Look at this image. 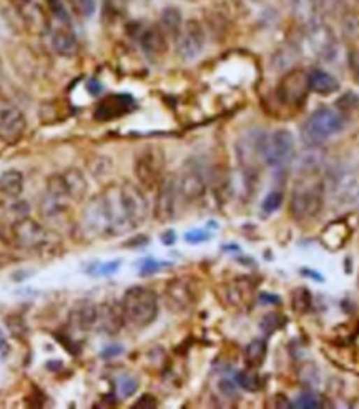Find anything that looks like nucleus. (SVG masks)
Instances as JSON below:
<instances>
[{
	"label": "nucleus",
	"instance_id": "nucleus-1",
	"mask_svg": "<svg viewBox=\"0 0 359 409\" xmlns=\"http://www.w3.org/2000/svg\"><path fill=\"white\" fill-rule=\"evenodd\" d=\"M124 321L131 328L142 329L150 326L159 316V299L152 289L143 286L130 287L122 299Z\"/></svg>",
	"mask_w": 359,
	"mask_h": 409
},
{
	"label": "nucleus",
	"instance_id": "nucleus-2",
	"mask_svg": "<svg viewBox=\"0 0 359 409\" xmlns=\"http://www.w3.org/2000/svg\"><path fill=\"white\" fill-rule=\"evenodd\" d=\"M344 120L335 109L321 107L314 111L303 127L305 142L309 146H319L343 129Z\"/></svg>",
	"mask_w": 359,
	"mask_h": 409
},
{
	"label": "nucleus",
	"instance_id": "nucleus-3",
	"mask_svg": "<svg viewBox=\"0 0 359 409\" xmlns=\"http://www.w3.org/2000/svg\"><path fill=\"white\" fill-rule=\"evenodd\" d=\"M323 207V184L318 181H300L291 195V214L296 219H311Z\"/></svg>",
	"mask_w": 359,
	"mask_h": 409
},
{
	"label": "nucleus",
	"instance_id": "nucleus-4",
	"mask_svg": "<svg viewBox=\"0 0 359 409\" xmlns=\"http://www.w3.org/2000/svg\"><path fill=\"white\" fill-rule=\"evenodd\" d=\"M261 158L274 169H286L295 158V137L290 130L281 129L261 137Z\"/></svg>",
	"mask_w": 359,
	"mask_h": 409
},
{
	"label": "nucleus",
	"instance_id": "nucleus-5",
	"mask_svg": "<svg viewBox=\"0 0 359 409\" xmlns=\"http://www.w3.org/2000/svg\"><path fill=\"white\" fill-rule=\"evenodd\" d=\"M165 169V155L159 147L150 146L138 152L135 159V176L140 184L147 189H155L160 186Z\"/></svg>",
	"mask_w": 359,
	"mask_h": 409
},
{
	"label": "nucleus",
	"instance_id": "nucleus-6",
	"mask_svg": "<svg viewBox=\"0 0 359 409\" xmlns=\"http://www.w3.org/2000/svg\"><path fill=\"white\" fill-rule=\"evenodd\" d=\"M27 119L14 102L0 97V141L14 144L25 134Z\"/></svg>",
	"mask_w": 359,
	"mask_h": 409
},
{
	"label": "nucleus",
	"instance_id": "nucleus-7",
	"mask_svg": "<svg viewBox=\"0 0 359 409\" xmlns=\"http://www.w3.org/2000/svg\"><path fill=\"white\" fill-rule=\"evenodd\" d=\"M54 234L42 228L41 224L29 217H22L20 221L12 226V237H14L15 244L24 249H42V247H49L52 244L50 237Z\"/></svg>",
	"mask_w": 359,
	"mask_h": 409
},
{
	"label": "nucleus",
	"instance_id": "nucleus-8",
	"mask_svg": "<svg viewBox=\"0 0 359 409\" xmlns=\"http://www.w3.org/2000/svg\"><path fill=\"white\" fill-rule=\"evenodd\" d=\"M309 92L308 74L305 71H290L279 81L277 94L283 104L291 107H300L306 101Z\"/></svg>",
	"mask_w": 359,
	"mask_h": 409
},
{
	"label": "nucleus",
	"instance_id": "nucleus-9",
	"mask_svg": "<svg viewBox=\"0 0 359 409\" xmlns=\"http://www.w3.org/2000/svg\"><path fill=\"white\" fill-rule=\"evenodd\" d=\"M118 197H120V204L124 207V212L133 229L142 226L147 221L148 216V202L145 194L138 189L137 186L126 184L117 187Z\"/></svg>",
	"mask_w": 359,
	"mask_h": 409
},
{
	"label": "nucleus",
	"instance_id": "nucleus-10",
	"mask_svg": "<svg viewBox=\"0 0 359 409\" xmlns=\"http://www.w3.org/2000/svg\"><path fill=\"white\" fill-rule=\"evenodd\" d=\"M177 50L183 60H195L200 57L205 47V32L198 20H188L178 34Z\"/></svg>",
	"mask_w": 359,
	"mask_h": 409
},
{
	"label": "nucleus",
	"instance_id": "nucleus-11",
	"mask_svg": "<svg viewBox=\"0 0 359 409\" xmlns=\"http://www.w3.org/2000/svg\"><path fill=\"white\" fill-rule=\"evenodd\" d=\"M178 195V184L173 176L161 179L155 202V219H159L160 223H168V221L173 219L175 212H177Z\"/></svg>",
	"mask_w": 359,
	"mask_h": 409
},
{
	"label": "nucleus",
	"instance_id": "nucleus-12",
	"mask_svg": "<svg viewBox=\"0 0 359 409\" xmlns=\"http://www.w3.org/2000/svg\"><path fill=\"white\" fill-rule=\"evenodd\" d=\"M165 299L173 311H186L196 301V289L193 282L183 279V277L170 281L165 289Z\"/></svg>",
	"mask_w": 359,
	"mask_h": 409
},
{
	"label": "nucleus",
	"instance_id": "nucleus-13",
	"mask_svg": "<svg viewBox=\"0 0 359 409\" xmlns=\"http://www.w3.org/2000/svg\"><path fill=\"white\" fill-rule=\"evenodd\" d=\"M55 177L60 189H62V194L68 199V202H80L89 193L87 177L78 169H67L62 174H55Z\"/></svg>",
	"mask_w": 359,
	"mask_h": 409
},
{
	"label": "nucleus",
	"instance_id": "nucleus-14",
	"mask_svg": "<svg viewBox=\"0 0 359 409\" xmlns=\"http://www.w3.org/2000/svg\"><path fill=\"white\" fill-rule=\"evenodd\" d=\"M50 43L52 49L62 57H72L77 54L78 43L73 30L70 29V22L57 20L50 27Z\"/></svg>",
	"mask_w": 359,
	"mask_h": 409
},
{
	"label": "nucleus",
	"instance_id": "nucleus-15",
	"mask_svg": "<svg viewBox=\"0 0 359 409\" xmlns=\"http://www.w3.org/2000/svg\"><path fill=\"white\" fill-rule=\"evenodd\" d=\"M135 102L129 94H112L105 97L98 104L97 111H95V119L100 123H108V120L117 119V117L125 116L133 109Z\"/></svg>",
	"mask_w": 359,
	"mask_h": 409
},
{
	"label": "nucleus",
	"instance_id": "nucleus-16",
	"mask_svg": "<svg viewBox=\"0 0 359 409\" xmlns=\"http://www.w3.org/2000/svg\"><path fill=\"white\" fill-rule=\"evenodd\" d=\"M137 41L150 59H159L168 49V42H166V34L160 29V25H148L142 27L137 34Z\"/></svg>",
	"mask_w": 359,
	"mask_h": 409
},
{
	"label": "nucleus",
	"instance_id": "nucleus-17",
	"mask_svg": "<svg viewBox=\"0 0 359 409\" xmlns=\"http://www.w3.org/2000/svg\"><path fill=\"white\" fill-rule=\"evenodd\" d=\"M178 184V193L183 199L186 201H196L207 190V182H205V177L201 176L200 171L196 169H190L182 176V179L177 181Z\"/></svg>",
	"mask_w": 359,
	"mask_h": 409
},
{
	"label": "nucleus",
	"instance_id": "nucleus-18",
	"mask_svg": "<svg viewBox=\"0 0 359 409\" xmlns=\"http://www.w3.org/2000/svg\"><path fill=\"white\" fill-rule=\"evenodd\" d=\"M349 237V226L344 221H335L328 224L321 234V242L330 251H338L346 244Z\"/></svg>",
	"mask_w": 359,
	"mask_h": 409
},
{
	"label": "nucleus",
	"instance_id": "nucleus-19",
	"mask_svg": "<svg viewBox=\"0 0 359 409\" xmlns=\"http://www.w3.org/2000/svg\"><path fill=\"white\" fill-rule=\"evenodd\" d=\"M308 84H309V90L313 92L321 94V95H328L332 94L335 90L339 89L338 81L321 69H314L308 74Z\"/></svg>",
	"mask_w": 359,
	"mask_h": 409
},
{
	"label": "nucleus",
	"instance_id": "nucleus-20",
	"mask_svg": "<svg viewBox=\"0 0 359 409\" xmlns=\"http://www.w3.org/2000/svg\"><path fill=\"white\" fill-rule=\"evenodd\" d=\"M122 323H124V314H122V307L117 309L112 304H105L98 309V316H97V324H100V328L107 333L115 334L118 329H120Z\"/></svg>",
	"mask_w": 359,
	"mask_h": 409
},
{
	"label": "nucleus",
	"instance_id": "nucleus-21",
	"mask_svg": "<svg viewBox=\"0 0 359 409\" xmlns=\"http://www.w3.org/2000/svg\"><path fill=\"white\" fill-rule=\"evenodd\" d=\"M24 190V174L17 169H8V171L0 174V193L6 194L7 197H19Z\"/></svg>",
	"mask_w": 359,
	"mask_h": 409
},
{
	"label": "nucleus",
	"instance_id": "nucleus-22",
	"mask_svg": "<svg viewBox=\"0 0 359 409\" xmlns=\"http://www.w3.org/2000/svg\"><path fill=\"white\" fill-rule=\"evenodd\" d=\"M97 316H98V307L94 304H85V306H78L73 309L70 321L75 326L77 329H90L94 326H97Z\"/></svg>",
	"mask_w": 359,
	"mask_h": 409
},
{
	"label": "nucleus",
	"instance_id": "nucleus-23",
	"mask_svg": "<svg viewBox=\"0 0 359 409\" xmlns=\"http://www.w3.org/2000/svg\"><path fill=\"white\" fill-rule=\"evenodd\" d=\"M182 27H183V19H182V14H180L178 8L168 7V8H165L163 12H161L160 29L163 30L166 36L178 37Z\"/></svg>",
	"mask_w": 359,
	"mask_h": 409
},
{
	"label": "nucleus",
	"instance_id": "nucleus-24",
	"mask_svg": "<svg viewBox=\"0 0 359 409\" xmlns=\"http://www.w3.org/2000/svg\"><path fill=\"white\" fill-rule=\"evenodd\" d=\"M244 358H247L249 366H260L266 358V342L263 339H255V341L249 342L247 349H244Z\"/></svg>",
	"mask_w": 359,
	"mask_h": 409
},
{
	"label": "nucleus",
	"instance_id": "nucleus-25",
	"mask_svg": "<svg viewBox=\"0 0 359 409\" xmlns=\"http://www.w3.org/2000/svg\"><path fill=\"white\" fill-rule=\"evenodd\" d=\"M117 389L122 398H130L137 393L138 389V380L133 374H122L117 380Z\"/></svg>",
	"mask_w": 359,
	"mask_h": 409
},
{
	"label": "nucleus",
	"instance_id": "nucleus-26",
	"mask_svg": "<svg viewBox=\"0 0 359 409\" xmlns=\"http://www.w3.org/2000/svg\"><path fill=\"white\" fill-rule=\"evenodd\" d=\"M236 382L247 391H258L261 388V380L256 373L243 371L236 374Z\"/></svg>",
	"mask_w": 359,
	"mask_h": 409
},
{
	"label": "nucleus",
	"instance_id": "nucleus-27",
	"mask_svg": "<svg viewBox=\"0 0 359 409\" xmlns=\"http://www.w3.org/2000/svg\"><path fill=\"white\" fill-rule=\"evenodd\" d=\"M293 406L301 409H318L321 408V398L314 393H303L301 396H298Z\"/></svg>",
	"mask_w": 359,
	"mask_h": 409
},
{
	"label": "nucleus",
	"instance_id": "nucleus-28",
	"mask_svg": "<svg viewBox=\"0 0 359 409\" xmlns=\"http://www.w3.org/2000/svg\"><path fill=\"white\" fill-rule=\"evenodd\" d=\"M72 4L78 14L83 17H91L95 14V8H97L95 0H72Z\"/></svg>",
	"mask_w": 359,
	"mask_h": 409
},
{
	"label": "nucleus",
	"instance_id": "nucleus-29",
	"mask_svg": "<svg viewBox=\"0 0 359 409\" xmlns=\"http://www.w3.org/2000/svg\"><path fill=\"white\" fill-rule=\"evenodd\" d=\"M281 201H283V194L277 193V190H274V193H270L265 197V201H263V211L271 214V212H274L279 206H281Z\"/></svg>",
	"mask_w": 359,
	"mask_h": 409
},
{
	"label": "nucleus",
	"instance_id": "nucleus-30",
	"mask_svg": "<svg viewBox=\"0 0 359 409\" xmlns=\"http://www.w3.org/2000/svg\"><path fill=\"white\" fill-rule=\"evenodd\" d=\"M301 293L300 294V289H296L295 296H293V304H295V307L298 309H308L309 307V291L305 289V287H301Z\"/></svg>",
	"mask_w": 359,
	"mask_h": 409
},
{
	"label": "nucleus",
	"instance_id": "nucleus-31",
	"mask_svg": "<svg viewBox=\"0 0 359 409\" xmlns=\"http://www.w3.org/2000/svg\"><path fill=\"white\" fill-rule=\"evenodd\" d=\"M161 266H165L163 263H159V261L155 259H147L143 261L142 264V269H140V276H150V274H155L159 272Z\"/></svg>",
	"mask_w": 359,
	"mask_h": 409
},
{
	"label": "nucleus",
	"instance_id": "nucleus-32",
	"mask_svg": "<svg viewBox=\"0 0 359 409\" xmlns=\"http://www.w3.org/2000/svg\"><path fill=\"white\" fill-rule=\"evenodd\" d=\"M185 239H186V242H190V244H198V242L208 241L210 234L203 229H195V230H190V233L185 236Z\"/></svg>",
	"mask_w": 359,
	"mask_h": 409
},
{
	"label": "nucleus",
	"instance_id": "nucleus-33",
	"mask_svg": "<svg viewBox=\"0 0 359 409\" xmlns=\"http://www.w3.org/2000/svg\"><path fill=\"white\" fill-rule=\"evenodd\" d=\"M133 408L153 409V408H156V399L153 398V396H150V394H145V396H142V398H140L138 401L133 404Z\"/></svg>",
	"mask_w": 359,
	"mask_h": 409
},
{
	"label": "nucleus",
	"instance_id": "nucleus-34",
	"mask_svg": "<svg viewBox=\"0 0 359 409\" xmlns=\"http://www.w3.org/2000/svg\"><path fill=\"white\" fill-rule=\"evenodd\" d=\"M118 266H120V261H112V263L102 264V266L98 268V274H103V276H110V274L117 272Z\"/></svg>",
	"mask_w": 359,
	"mask_h": 409
},
{
	"label": "nucleus",
	"instance_id": "nucleus-35",
	"mask_svg": "<svg viewBox=\"0 0 359 409\" xmlns=\"http://www.w3.org/2000/svg\"><path fill=\"white\" fill-rule=\"evenodd\" d=\"M124 352V347L122 346H108L107 349L102 351V358H113V356H118Z\"/></svg>",
	"mask_w": 359,
	"mask_h": 409
},
{
	"label": "nucleus",
	"instance_id": "nucleus-36",
	"mask_svg": "<svg viewBox=\"0 0 359 409\" xmlns=\"http://www.w3.org/2000/svg\"><path fill=\"white\" fill-rule=\"evenodd\" d=\"M175 239H177V236H175L173 230H166L163 236H161V241H163V244H166V246L173 244Z\"/></svg>",
	"mask_w": 359,
	"mask_h": 409
},
{
	"label": "nucleus",
	"instance_id": "nucleus-37",
	"mask_svg": "<svg viewBox=\"0 0 359 409\" xmlns=\"http://www.w3.org/2000/svg\"><path fill=\"white\" fill-rule=\"evenodd\" d=\"M87 87H89V90H90V94H94V95H97L100 90H102V87H100V84L97 81H89V84H87Z\"/></svg>",
	"mask_w": 359,
	"mask_h": 409
},
{
	"label": "nucleus",
	"instance_id": "nucleus-38",
	"mask_svg": "<svg viewBox=\"0 0 359 409\" xmlns=\"http://www.w3.org/2000/svg\"><path fill=\"white\" fill-rule=\"evenodd\" d=\"M7 351V341L6 338H3L2 331H0V352H6Z\"/></svg>",
	"mask_w": 359,
	"mask_h": 409
},
{
	"label": "nucleus",
	"instance_id": "nucleus-39",
	"mask_svg": "<svg viewBox=\"0 0 359 409\" xmlns=\"http://www.w3.org/2000/svg\"><path fill=\"white\" fill-rule=\"evenodd\" d=\"M0 71H2V60H0Z\"/></svg>",
	"mask_w": 359,
	"mask_h": 409
},
{
	"label": "nucleus",
	"instance_id": "nucleus-40",
	"mask_svg": "<svg viewBox=\"0 0 359 409\" xmlns=\"http://www.w3.org/2000/svg\"><path fill=\"white\" fill-rule=\"evenodd\" d=\"M19 2H29V0H19Z\"/></svg>",
	"mask_w": 359,
	"mask_h": 409
},
{
	"label": "nucleus",
	"instance_id": "nucleus-41",
	"mask_svg": "<svg viewBox=\"0 0 359 409\" xmlns=\"http://www.w3.org/2000/svg\"><path fill=\"white\" fill-rule=\"evenodd\" d=\"M49 2H52V0H49Z\"/></svg>",
	"mask_w": 359,
	"mask_h": 409
}]
</instances>
